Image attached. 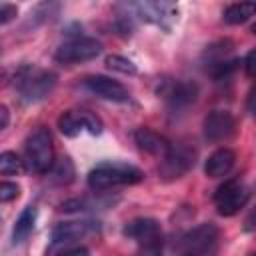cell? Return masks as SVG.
I'll use <instances>...</instances> for the list:
<instances>
[{
	"label": "cell",
	"instance_id": "1",
	"mask_svg": "<svg viewBox=\"0 0 256 256\" xmlns=\"http://www.w3.org/2000/svg\"><path fill=\"white\" fill-rule=\"evenodd\" d=\"M144 180V172L136 166L130 164H120V162H106L98 164L88 172V186L96 192L110 190L116 186H130L138 184Z\"/></svg>",
	"mask_w": 256,
	"mask_h": 256
},
{
	"label": "cell",
	"instance_id": "2",
	"mask_svg": "<svg viewBox=\"0 0 256 256\" xmlns=\"http://www.w3.org/2000/svg\"><path fill=\"white\" fill-rule=\"evenodd\" d=\"M14 86L20 92L24 102H40L44 100L56 86V74L40 68L24 66L14 76Z\"/></svg>",
	"mask_w": 256,
	"mask_h": 256
},
{
	"label": "cell",
	"instance_id": "3",
	"mask_svg": "<svg viewBox=\"0 0 256 256\" xmlns=\"http://www.w3.org/2000/svg\"><path fill=\"white\" fill-rule=\"evenodd\" d=\"M54 148H52V136L48 132V128L40 126L36 128L26 144H24V164L28 170L36 172V174H44L48 170H52L54 166Z\"/></svg>",
	"mask_w": 256,
	"mask_h": 256
},
{
	"label": "cell",
	"instance_id": "4",
	"mask_svg": "<svg viewBox=\"0 0 256 256\" xmlns=\"http://www.w3.org/2000/svg\"><path fill=\"white\" fill-rule=\"evenodd\" d=\"M250 200V190L240 180H226L214 192V204L220 216H234L238 214L246 202Z\"/></svg>",
	"mask_w": 256,
	"mask_h": 256
},
{
	"label": "cell",
	"instance_id": "5",
	"mask_svg": "<svg viewBox=\"0 0 256 256\" xmlns=\"http://www.w3.org/2000/svg\"><path fill=\"white\" fill-rule=\"evenodd\" d=\"M102 52V44L96 38H72L64 44L58 46L54 58L60 64H82L88 60H94L98 54Z\"/></svg>",
	"mask_w": 256,
	"mask_h": 256
},
{
	"label": "cell",
	"instance_id": "6",
	"mask_svg": "<svg viewBox=\"0 0 256 256\" xmlns=\"http://www.w3.org/2000/svg\"><path fill=\"white\" fill-rule=\"evenodd\" d=\"M218 244V228L212 222H204L190 232H186L180 240V248L186 252V256H208L214 252Z\"/></svg>",
	"mask_w": 256,
	"mask_h": 256
},
{
	"label": "cell",
	"instance_id": "7",
	"mask_svg": "<svg viewBox=\"0 0 256 256\" xmlns=\"http://www.w3.org/2000/svg\"><path fill=\"white\" fill-rule=\"evenodd\" d=\"M58 128L64 136L68 138H74L78 136L82 130H88L90 134H100L102 132V122L98 116H94L92 112H86V110H80V112H74V110H66L60 114L58 118Z\"/></svg>",
	"mask_w": 256,
	"mask_h": 256
},
{
	"label": "cell",
	"instance_id": "8",
	"mask_svg": "<svg viewBox=\"0 0 256 256\" xmlns=\"http://www.w3.org/2000/svg\"><path fill=\"white\" fill-rule=\"evenodd\" d=\"M192 166H194V150L184 144H178V146L172 144L170 152L162 158L158 172L164 180H174L186 174Z\"/></svg>",
	"mask_w": 256,
	"mask_h": 256
},
{
	"label": "cell",
	"instance_id": "9",
	"mask_svg": "<svg viewBox=\"0 0 256 256\" xmlns=\"http://www.w3.org/2000/svg\"><path fill=\"white\" fill-rule=\"evenodd\" d=\"M122 234L140 246H152V244H162V228L160 222L154 218H134L130 220Z\"/></svg>",
	"mask_w": 256,
	"mask_h": 256
},
{
	"label": "cell",
	"instance_id": "10",
	"mask_svg": "<svg viewBox=\"0 0 256 256\" xmlns=\"http://www.w3.org/2000/svg\"><path fill=\"white\" fill-rule=\"evenodd\" d=\"M202 128H204V138L208 142H222L236 132V120L228 110H212L204 118Z\"/></svg>",
	"mask_w": 256,
	"mask_h": 256
},
{
	"label": "cell",
	"instance_id": "11",
	"mask_svg": "<svg viewBox=\"0 0 256 256\" xmlns=\"http://www.w3.org/2000/svg\"><path fill=\"white\" fill-rule=\"evenodd\" d=\"M84 86L92 94H96V96H100L104 100H110V102H128V98H130V92H128V88L124 84H120L114 78L102 76V74L88 76L84 80Z\"/></svg>",
	"mask_w": 256,
	"mask_h": 256
},
{
	"label": "cell",
	"instance_id": "12",
	"mask_svg": "<svg viewBox=\"0 0 256 256\" xmlns=\"http://www.w3.org/2000/svg\"><path fill=\"white\" fill-rule=\"evenodd\" d=\"M134 10L142 20L162 26V28H168L170 22L178 14L176 4H172V2H136Z\"/></svg>",
	"mask_w": 256,
	"mask_h": 256
},
{
	"label": "cell",
	"instance_id": "13",
	"mask_svg": "<svg viewBox=\"0 0 256 256\" xmlns=\"http://www.w3.org/2000/svg\"><path fill=\"white\" fill-rule=\"evenodd\" d=\"M94 230H98V224L90 222V220H72V222H60L52 228L50 240L52 244H64V242H72L78 238H84L88 234H92Z\"/></svg>",
	"mask_w": 256,
	"mask_h": 256
},
{
	"label": "cell",
	"instance_id": "14",
	"mask_svg": "<svg viewBox=\"0 0 256 256\" xmlns=\"http://www.w3.org/2000/svg\"><path fill=\"white\" fill-rule=\"evenodd\" d=\"M164 96H166L168 108L172 112H180V110H186L190 104H194L198 96V86L194 82H174L164 92Z\"/></svg>",
	"mask_w": 256,
	"mask_h": 256
},
{
	"label": "cell",
	"instance_id": "15",
	"mask_svg": "<svg viewBox=\"0 0 256 256\" xmlns=\"http://www.w3.org/2000/svg\"><path fill=\"white\" fill-rule=\"evenodd\" d=\"M134 142L138 144L140 150H144L152 156H160V158H164L172 148V144L166 136H162L150 128H136L134 130Z\"/></svg>",
	"mask_w": 256,
	"mask_h": 256
},
{
	"label": "cell",
	"instance_id": "16",
	"mask_svg": "<svg viewBox=\"0 0 256 256\" xmlns=\"http://www.w3.org/2000/svg\"><path fill=\"white\" fill-rule=\"evenodd\" d=\"M236 162V154L230 148H220L216 152H212L206 162H204V174L208 178H224Z\"/></svg>",
	"mask_w": 256,
	"mask_h": 256
},
{
	"label": "cell",
	"instance_id": "17",
	"mask_svg": "<svg viewBox=\"0 0 256 256\" xmlns=\"http://www.w3.org/2000/svg\"><path fill=\"white\" fill-rule=\"evenodd\" d=\"M34 224H36V208L34 206H26L22 210V214L18 216L14 228H12V242L14 244H22L30 232L34 230Z\"/></svg>",
	"mask_w": 256,
	"mask_h": 256
},
{
	"label": "cell",
	"instance_id": "18",
	"mask_svg": "<svg viewBox=\"0 0 256 256\" xmlns=\"http://www.w3.org/2000/svg\"><path fill=\"white\" fill-rule=\"evenodd\" d=\"M252 16H256V2H234L222 14L226 24H242Z\"/></svg>",
	"mask_w": 256,
	"mask_h": 256
},
{
	"label": "cell",
	"instance_id": "19",
	"mask_svg": "<svg viewBox=\"0 0 256 256\" xmlns=\"http://www.w3.org/2000/svg\"><path fill=\"white\" fill-rule=\"evenodd\" d=\"M230 50H232V42L230 40H218V42L210 44L204 50V64H206V68L212 66V64H218L222 60H228Z\"/></svg>",
	"mask_w": 256,
	"mask_h": 256
},
{
	"label": "cell",
	"instance_id": "20",
	"mask_svg": "<svg viewBox=\"0 0 256 256\" xmlns=\"http://www.w3.org/2000/svg\"><path fill=\"white\" fill-rule=\"evenodd\" d=\"M52 178L56 180V182H60V184H68V182H72L74 180V164H72V160L68 158V156H62V158H58L56 162H54V166H52Z\"/></svg>",
	"mask_w": 256,
	"mask_h": 256
},
{
	"label": "cell",
	"instance_id": "21",
	"mask_svg": "<svg viewBox=\"0 0 256 256\" xmlns=\"http://www.w3.org/2000/svg\"><path fill=\"white\" fill-rule=\"evenodd\" d=\"M24 160H20V156L16 152H2L0 154V174L2 176H12V174H20L24 170Z\"/></svg>",
	"mask_w": 256,
	"mask_h": 256
},
{
	"label": "cell",
	"instance_id": "22",
	"mask_svg": "<svg viewBox=\"0 0 256 256\" xmlns=\"http://www.w3.org/2000/svg\"><path fill=\"white\" fill-rule=\"evenodd\" d=\"M238 64H240L238 58H228V60H222V62H218V64L208 66L206 72H208L214 80H222V78H228L230 74H234L236 68H238Z\"/></svg>",
	"mask_w": 256,
	"mask_h": 256
},
{
	"label": "cell",
	"instance_id": "23",
	"mask_svg": "<svg viewBox=\"0 0 256 256\" xmlns=\"http://www.w3.org/2000/svg\"><path fill=\"white\" fill-rule=\"evenodd\" d=\"M106 66H108L110 70H114V72H120V74H130V76L138 72L136 64H132L128 58L118 56V54H110V56L106 58Z\"/></svg>",
	"mask_w": 256,
	"mask_h": 256
},
{
	"label": "cell",
	"instance_id": "24",
	"mask_svg": "<svg viewBox=\"0 0 256 256\" xmlns=\"http://www.w3.org/2000/svg\"><path fill=\"white\" fill-rule=\"evenodd\" d=\"M20 194V188L16 182H2L0 184V200L2 202H10L14 198H18Z\"/></svg>",
	"mask_w": 256,
	"mask_h": 256
},
{
	"label": "cell",
	"instance_id": "25",
	"mask_svg": "<svg viewBox=\"0 0 256 256\" xmlns=\"http://www.w3.org/2000/svg\"><path fill=\"white\" fill-rule=\"evenodd\" d=\"M18 14V8L12 4H2L0 6V24H8L14 16Z\"/></svg>",
	"mask_w": 256,
	"mask_h": 256
},
{
	"label": "cell",
	"instance_id": "26",
	"mask_svg": "<svg viewBox=\"0 0 256 256\" xmlns=\"http://www.w3.org/2000/svg\"><path fill=\"white\" fill-rule=\"evenodd\" d=\"M244 70H246L248 76H254L256 78V48H252L246 54V58H244Z\"/></svg>",
	"mask_w": 256,
	"mask_h": 256
},
{
	"label": "cell",
	"instance_id": "27",
	"mask_svg": "<svg viewBox=\"0 0 256 256\" xmlns=\"http://www.w3.org/2000/svg\"><path fill=\"white\" fill-rule=\"evenodd\" d=\"M136 256H162V244L152 246H140V252Z\"/></svg>",
	"mask_w": 256,
	"mask_h": 256
},
{
	"label": "cell",
	"instance_id": "28",
	"mask_svg": "<svg viewBox=\"0 0 256 256\" xmlns=\"http://www.w3.org/2000/svg\"><path fill=\"white\" fill-rule=\"evenodd\" d=\"M246 110H248L250 116L256 118V82H254V86L250 88V94H248V100H246Z\"/></svg>",
	"mask_w": 256,
	"mask_h": 256
},
{
	"label": "cell",
	"instance_id": "29",
	"mask_svg": "<svg viewBox=\"0 0 256 256\" xmlns=\"http://www.w3.org/2000/svg\"><path fill=\"white\" fill-rule=\"evenodd\" d=\"M58 256H88V250L84 246H78V248H70V250H66Z\"/></svg>",
	"mask_w": 256,
	"mask_h": 256
},
{
	"label": "cell",
	"instance_id": "30",
	"mask_svg": "<svg viewBox=\"0 0 256 256\" xmlns=\"http://www.w3.org/2000/svg\"><path fill=\"white\" fill-rule=\"evenodd\" d=\"M0 130H4L6 126H8V120H10V116H8V108L6 106H0Z\"/></svg>",
	"mask_w": 256,
	"mask_h": 256
},
{
	"label": "cell",
	"instance_id": "31",
	"mask_svg": "<svg viewBox=\"0 0 256 256\" xmlns=\"http://www.w3.org/2000/svg\"><path fill=\"white\" fill-rule=\"evenodd\" d=\"M248 228H256V212L248 218Z\"/></svg>",
	"mask_w": 256,
	"mask_h": 256
},
{
	"label": "cell",
	"instance_id": "32",
	"mask_svg": "<svg viewBox=\"0 0 256 256\" xmlns=\"http://www.w3.org/2000/svg\"><path fill=\"white\" fill-rule=\"evenodd\" d=\"M250 32H252V34H256V22H254V24L250 26Z\"/></svg>",
	"mask_w": 256,
	"mask_h": 256
},
{
	"label": "cell",
	"instance_id": "33",
	"mask_svg": "<svg viewBox=\"0 0 256 256\" xmlns=\"http://www.w3.org/2000/svg\"><path fill=\"white\" fill-rule=\"evenodd\" d=\"M254 256H256V254H254Z\"/></svg>",
	"mask_w": 256,
	"mask_h": 256
}]
</instances>
